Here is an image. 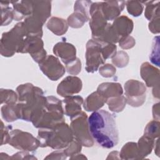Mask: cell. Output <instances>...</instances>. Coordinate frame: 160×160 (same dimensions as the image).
Here are the masks:
<instances>
[{
	"instance_id": "cell-26",
	"label": "cell",
	"mask_w": 160,
	"mask_h": 160,
	"mask_svg": "<svg viewBox=\"0 0 160 160\" xmlns=\"http://www.w3.org/2000/svg\"><path fill=\"white\" fill-rule=\"evenodd\" d=\"M89 18H87L84 15L74 12L71 16H69L68 18V24L74 28H79L83 26L84 23L88 21Z\"/></svg>"
},
{
	"instance_id": "cell-31",
	"label": "cell",
	"mask_w": 160,
	"mask_h": 160,
	"mask_svg": "<svg viewBox=\"0 0 160 160\" xmlns=\"http://www.w3.org/2000/svg\"><path fill=\"white\" fill-rule=\"evenodd\" d=\"M129 61L128 54L122 51L116 52V55L112 59V62L118 68L126 66Z\"/></svg>"
},
{
	"instance_id": "cell-25",
	"label": "cell",
	"mask_w": 160,
	"mask_h": 160,
	"mask_svg": "<svg viewBox=\"0 0 160 160\" xmlns=\"http://www.w3.org/2000/svg\"><path fill=\"white\" fill-rule=\"evenodd\" d=\"M108 104L109 109L113 112H119L123 110L126 106V100L124 96L112 97L108 98L106 102Z\"/></svg>"
},
{
	"instance_id": "cell-21",
	"label": "cell",
	"mask_w": 160,
	"mask_h": 160,
	"mask_svg": "<svg viewBox=\"0 0 160 160\" xmlns=\"http://www.w3.org/2000/svg\"><path fill=\"white\" fill-rule=\"evenodd\" d=\"M106 102V99L96 91L87 97L83 106L87 111H96L102 107Z\"/></svg>"
},
{
	"instance_id": "cell-23",
	"label": "cell",
	"mask_w": 160,
	"mask_h": 160,
	"mask_svg": "<svg viewBox=\"0 0 160 160\" xmlns=\"http://www.w3.org/2000/svg\"><path fill=\"white\" fill-rule=\"evenodd\" d=\"M154 145V139H152L143 135L138 141L137 144L139 159H144L152 151Z\"/></svg>"
},
{
	"instance_id": "cell-34",
	"label": "cell",
	"mask_w": 160,
	"mask_h": 160,
	"mask_svg": "<svg viewBox=\"0 0 160 160\" xmlns=\"http://www.w3.org/2000/svg\"><path fill=\"white\" fill-rule=\"evenodd\" d=\"M66 68L68 72L71 75H76L80 71L81 69V63L80 60L77 58L74 61L66 64Z\"/></svg>"
},
{
	"instance_id": "cell-22",
	"label": "cell",
	"mask_w": 160,
	"mask_h": 160,
	"mask_svg": "<svg viewBox=\"0 0 160 160\" xmlns=\"http://www.w3.org/2000/svg\"><path fill=\"white\" fill-rule=\"evenodd\" d=\"M47 28L57 36H61L67 31L68 26L64 19L52 17L47 23Z\"/></svg>"
},
{
	"instance_id": "cell-12",
	"label": "cell",
	"mask_w": 160,
	"mask_h": 160,
	"mask_svg": "<svg viewBox=\"0 0 160 160\" xmlns=\"http://www.w3.org/2000/svg\"><path fill=\"white\" fill-rule=\"evenodd\" d=\"M141 76L148 87H152L154 97L159 99V71L149 62H146L141 66Z\"/></svg>"
},
{
	"instance_id": "cell-1",
	"label": "cell",
	"mask_w": 160,
	"mask_h": 160,
	"mask_svg": "<svg viewBox=\"0 0 160 160\" xmlns=\"http://www.w3.org/2000/svg\"><path fill=\"white\" fill-rule=\"evenodd\" d=\"M88 123L92 138L99 146L111 149L117 145L119 133L113 114L103 109L96 111L89 116Z\"/></svg>"
},
{
	"instance_id": "cell-38",
	"label": "cell",
	"mask_w": 160,
	"mask_h": 160,
	"mask_svg": "<svg viewBox=\"0 0 160 160\" xmlns=\"http://www.w3.org/2000/svg\"><path fill=\"white\" fill-rule=\"evenodd\" d=\"M159 102L154 104L152 107V116L154 120L159 121Z\"/></svg>"
},
{
	"instance_id": "cell-37",
	"label": "cell",
	"mask_w": 160,
	"mask_h": 160,
	"mask_svg": "<svg viewBox=\"0 0 160 160\" xmlns=\"http://www.w3.org/2000/svg\"><path fill=\"white\" fill-rule=\"evenodd\" d=\"M149 29L152 33L158 34L159 32V16H157L150 21Z\"/></svg>"
},
{
	"instance_id": "cell-13",
	"label": "cell",
	"mask_w": 160,
	"mask_h": 160,
	"mask_svg": "<svg viewBox=\"0 0 160 160\" xmlns=\"http://www.w3.org/2000/svg\"><path fill=\"white\" fill-rule=\"evenodd\" d=\"M82 81L76 76H68L58 86L57 92L62 97H69L77 94L81 91Z\"/></svg>"
},
{
	"instance_id": "cell-27",
	"label": "cell",
	"mask_w": 160,
	"mask_h": 160,
	"mask_svg": "<svg viewBox=\"0 0 160 160\" xmlns=\"http://www.w3.org/2000/svg\"><path fill=\"white\" fill-rule=\"evenodd\" d=\"M144 3L146 4L144 16L149 21L157 16H159V1H148Z\"/></svg>"
},
{
	"instance_id": "cell-3",
	"label": "cell",
	"mask_w": 160,
	"mask_h": 160,
	"mask_svg": "<svg viewBox=\"0 0 160 160\" xmlns=\"http://www.w3.org/2000/svg\"><path fill=\"white\" fill-rule=\"evenodd\" d=\"M74 135L69 125L64 122L52 128H39L38 139L41 147L49 146L54 149L66 148L73 140Z\"/></svg>"
},
{
	"instance_id": "cell-18",
	"label": "cell",
	"mask_w": 160,
	"mask_h": 160,
	"mask_svg": "<svg viewBox=\"0 0 160 160\" xmlns=\"http://www.w3.org/2000/svg\"><path fill=\"white\" fill-rule=\"evenodd\" d=\"M63 102L65 104V114L71 118L82 111L81 105L83 102V99L79 96L67 97L63 100Z\"/></svg>"
},
{
	"instance_id": "cell-6",
	"label": "cell",
	"mask_w": 160,
	"mask_h": 160,
	"mask_svg": "<svg viewBox=\"0 0 160 160\" xmlns=\"http://www.w3.org/2000/svg\"><path fill=\"white\" fill-rule=\"evenodd\" d=\"M71 122L70 128L72 134L82 146L91 147L94 144L93 139L92 138L88 123L86 114L81 111L79 114L71 118Z\"/></svg>"
},
{
	"instance_id": "cell-17",
	"label": "cell",
	"mask_w": 160,
	"mask_h": 160,
	"mask_svg": "<svg viewBox=\"0 0 160 160\" xmlns=\"http://www.w3.org/2000/svg\"><path fill=\"white\" fill-rule=\"evenodd\" d=\"M112 27L115 33L121 39L131 34L133 29V22L127 16H122L115 19Z\"/></svg>"
},
{
	"instance_id": "cell-2",
	"label": "cell",
	"mask_w": 160,
	"mask_h": 160,
	"mask_svg": "<svg viewBox=\"0 0 160 160\" xmlns=\"http://www.w3.org/2000/svg\"><path fill=\"white\" fill-rule=\"evenodd\" d=\"M18 103L16 104L19 118L24 121H31L43 108L46 97L43 91L32 84H21L17 88Z\"/></svg>"
},
{
	"instance_id": "cell-4",
	"label": "cell",
	"mask_w": 160,
	"mask_h": 160,
	"mask_svg": "<svg viewBox=\"0 0 160 160\" xmlns=\"http://www.w3.org/2000/svg\"><path fill=\"white\" fill-rule=\"evenodd\" d=\"M31 122L38 128H52L64 122L61 101L54 96H47L43 108Z\"/></svg>"
},
{
	"instance_id": "cell-32",
	"label": "cell",
	"mask_w": 160,
	"mask_h": 160,
	"mask_svg": "<svg viewBox=\"0 0 160 160\" xmlns=\"http://www.w3.org/2000/svg\"><path fill=\"white\" fill-rule=\"evenodd\" d=\"M82 148L81 143L74 138L73 140L68 144V146L64 150L66 155L67 156H74L79 152Z\"/></svg>"
},
{
	"instance_id": "cell-11",
	"label": "cell",
	"mask_w": 160,
	"mask_h": 160,
	"mask_svg": "<svg viewBox=\"0 0 160 160\" xmlns=\"http://www.w3.org/2000/svg\"><path fill=\"white\" fill-rule=\"evenodd\" d=\"M39 66L42 72L52 81H57L65 72L64 67L57 58L52 55L46 56L39 63Z\"/></svg>"
},
{
	"instance_id": "cell-14",
	"label": "cell",
	"mask_w": 160,
	"mask_h": 160,
	"mask_svg": "<svg viewBox=\"0 0 160 160\" xmlns=\"http://www.w3.org/2000/svg\"><path fill=\"white\" fill-rule=\"evenodd\" d=\"M125 1H105L100 2V9L106 21H112L116 19L123 10Z\"/></svg>"
},
{
	"instance_id": "cell-5",
	"label": "cell",
	"mask_w": 160,
	"mask_h": 160,
	"mask_svg": "<svg viewBox=\"0 0 160 160\" xmlns=\"http://www.w3.org/2000/svg\"><path fill=\"white\" fill-rule=\"evenodd\" d=\"M26 37L22 22L17 24L9 32L4 33L1 39V51L5 49V52L2 56H11L16 52H20Z\"/></svg>"
},
{
	"instance_id": "cell-19",
	"label": "cell",
	"mask_w": 160,
	"mask_h": 160,
	"mask_svg": "<svg viewBox=\"0 0 160 160\" xmlns=\"http://www.w3.org/2000/svg\"><path fill=\"white\" fill-rule=\"evenodd\" d=\"M97 92L106 100L112 97L121 96L123 93L121 84L117 82L102 83L98 86Z\"/></svg>"
},
{
	"instance_id": "cell-30",
	"label": "cell",
	"mask_w": 160,
	"mask_h": 160,
	"mask_svg": "<svg viewBox=\"0 0 160 160\" xmlns=\"http://www.w3.org/2000/svg\"><path fill=\"white\" fill-rule=\"evenodd\" d=\"M126 8L128 12L134 17H138L143 11V5L139 1H127Z\"/></svg>"
},
{
	"instance_id": "cell-28",
	"label": "cell",
	"mask_w": 160,
	"mask_h": 160,
	"mask_svg": "<svg viewBox=\"0 0 160 160\" xmlns=\"http://www.w3.org/2000/svg\"><path fill=\"white\" fill-rule=\"evenodd\" d=\"M144 136L155 139L159 136V121L153 120L150 121L144 129Z\"/></svg>"
},
{
	"instance_id": "cell-39",
	"label": "cell",
	"mask_w": 160,
	"mask_h": 160,
	"mask_svg": "<svg viewBox=\"0 0 160 160\" xmlns=\"http://www.w3.org/2000/svg\"><path fill=\"white\" fill-rule=\"evenodd\" d=\"M154 144L156 145V146L157 147V148H155V152H156V154H157V156H159V139H158L157 140H156V142H154Z\"/></svg>"
},
{
	"instance_id": "cell-16",
	"label": "cell",
	"mask_w": 160,
	"mask_h": 160,
	"mask_svg": "<svg viewBox=\"0 0 160 160\" xmlns=\"http://www.w3.org/2000/svg\"><path fill=\"white\" fill-rule=\"evenodd\" d=\"M32 14L31 16L36 20L42 24L51 14V1H32Z\"/></svg>"
},
{
	"instance_id": "cell-9",
	"label": "cell",
	"mask_w": 160,
	"mask_h": 160,
	"mask_svg": "<svg viewBox=\"0 0 160 160\" xmlns=\"http://www.w3.org/2000/svg\"><path fill=\"white\" fill-rule=\"evenodd\" d=\"M126 102L133 107L141 106L146 99V88L144 83L131 79L124 84Z\"/></svg>"
},
{
	"instance_id": "cell-29",
	"label": "cell",
	"mask_w": 160,
	"mask_h": 160,
	"mask_svg": "<svg viewBox=\"0 0 160 160\" xmlns=\"http://www.w3.org/2000/svg\"><path fill=\"white\" fill-rule=\"evenodd\" d=\"M2 108L4 109V113H2L3 118L8 122H12L16 121L19 118L16 111V104H6L2 106Z\"/></svg>"
},
{
	"instance_id": "cell-33",
	"label": "cell",
	"mask_w": 160,
	"mask_h": 160,
	"mask_svg": "<svg viewBox=\"0 0 160 160\" xmlns=\"http://www.w3.org/2000/svg\"><path fill=\"white\" fill-rule=\"evenodd\" d=\"M159 36H156L154 38L152 51L149 56L151 61L157 66H159Z\"/></svg>"
},
{
	"instance_id": "cell-7",
	"label": "cell",
	"mask_w": 160,
	"mask_h": 160,
	"mask_svg": "<svg viewBox=\"0 0 160 160\" xmlns=\"http://www.w3.org/2000/svg\"><path fill=\"white\" fill-rule=\"evenodd\" d=\"M102 41L96 39L89 40L86 44V69L88 72H96L99 66L106 61L104 59L102 46Z\"/></svg>"
},
{
	"instance_id": "cell-10",
	"label": "cell",
	"mask_w": 160,
	"mask_h": 160,
	"mask_svg": "<svg viewBox=\"0 0 160 160\" xmlns=\"http://www.w3.org/2000/svg\"><path fill=\"white\" fill-rule=\"evenodd\" d=\"M43 46L44 43L40 37L26 36L20 52H29L34 61L39 63L46 57V51L44 50Z\"/></svg>"
},
{
	"instance_id": "cell-15",
	"label": "cell",
	"mask_w": 160,
	"mask_h": 160,
	"mask_svg": "<svg viewBox=\"0 0 160 160\" xmlns=\"http://www.w3.org/2000/svg\"><path fill=\"white\" fill-rule=\"evenodd\" d=\"M53 52L59 57L65 64L77 58L76 57V51L75 47L68 42H60L57 43L53 48Z\"/></svg>"
},
{
	"instance_id": "cell-24",
	"label": "cell",
	"mask_w": 160,
	"mask_h": 160,
	"mask_svg": "<svg viewBox=\"0 0 160 160\" xmlns=\"http://www.w3.org/2000/svg\"><path fill=\"white\" fill-rule=\"evenodd\" d=\"M119 155L122 159H139L137 144L132 142L126 143L122 148Z\"/></svg>"
},
{
	"instance_id": "cell-20",
	"label": "cell",
	"mask_w": 160,
	"mask_h": 160,
	"mask_svg": "<svg viewBox=\"0 0 160 160\" xmlns=\"http://www.w3.org/2000/svg\"><path fill=\"white\" fill-rule=\"evenodd\" d=\"M13 15L16 21L21 20L26 16H30L32 14V1H21L13 2Z\"/></svg>"
},
{
	"instance_id": "cell-35",
	"label": "cell",
	"mask_w": 160,
	"mask_h": 160,
	"mask_svg": "<svg viewBox=\"0 0 160 160\" xmlns=\"http://www.w3.org/2000/svg\"><path fill=\"white\" fill-rule=\"evenodd\" d=\"M99 73L105 78H109L116 73V68L111 64H106L99 68Z\"/></svg>"
},
{
	"instance_id": "cell-36",
	"label": "cell",
	"mask_w": 160,
	"mask_h": 160,
	"mask_svg": "<svg viewBox=\"0 0 160 160\" xmlns=\"http://www.w3.org/2000/svg\"><path fill=\"white\" fill-rule=\"evenodd\" d=\"M119 46L125 49H129L132 48L134 46L135 44V41L134 39L130 36H127L121 38L119 41Z\"/></svg>"
},
{
	"instance_id": "cell-8",
	"label": "cell",
	"mask_w": 160,
	"mask_h": 160,
	"mask_svg": "<svg viewBox=\"0 0 160 160\" xmlns=\"http://www.w3.org/2000/svg\"><path fill=\"white\" fill-rule=\"evenodd\" d=\"M9 133V144L18 149L32 151L40 146L39 140L29 132L19 129H13Z\"/></svg>"
}]
</instances>
